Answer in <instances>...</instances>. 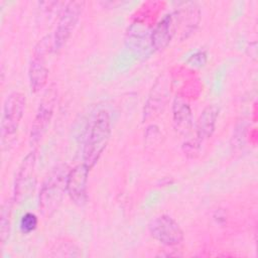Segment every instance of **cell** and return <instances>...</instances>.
Segmentation results:
<instances>
[{"mask_svg": "<svg viewBox=\"0 0 258 258\" xmlns=\"http://www.w3.org/2000/svg\"><path fill=\"white\" fill-rule=\"evenodd\" d=\"M111 132V117L108 111H99L92 122L83 149V163L90 169L94 167L106 149Z\"/></svg>", "mask_w": 258, "mask_h": 258, "instance_id": "6da1fadb", "label": "cell"}, {"mask_svg": "<svg viewBox=\"0 0 258 258\" xmlns=\"http://www.w3.org/2000/svg\"><path fill=\"white\" fill-rule=\"evenodd\" d=\"M68 172L66 165H58L43 182L39 192V208L43 216L50 217L59 208L67 192Z\"/></svg>", "mask_w": 258, "mask_h": 258, "instance_id": "7a4b0ae2", "label": "cell"}, {"mask_svg": "<svg viewBox=\"0 0 258 258\" xmlns=\"http://www.w3.org/2000/svg\"><path fill=\"white\" fill-rule=\"evenodd\" d=\"M26 98L21 92H12L5 100L1 117V143L2 146L10 145L18 131L24 115Z\"/></svg>", "mask_w": 258, "mask_h": 258, "instance_id": "3957f363", "label": "cell"}, {"mask_svg": "<svg viewBox=\"0 0 258 258\" xmlns=\"http://www.w3.org/2000/svg\"><path fill=\"white\" fill-rule=\"evenodd\" d=\"M53 49L54 40L53 36L50 34L43 36L34 46L28 71L30 88L33 93H37L42 90L47 83V59Z\"/></svg>", "mask_w": 258, "mask_h": 258, "instance_id": "277c9868", "label": "cell"}, {"mask_svg": "<svg viewBox=\"0 0 258 258\" xmlns=\"http://www.w3.org/2000/svg\"><path fill=\"white\" fill-rule=\"evenodd\" d=\"M56 95L57 93L54 85H51L46 93L43 95V98L39 104V107L31 124L29 135L31 145H37L46 133L53 116V111L56 103Z\"/></svg>", "mask_w": 258, "mask_h": 258, "instance_id": "5b68a950", "label": "cell"}, {"mask_svg": "<svg viewBox=\"0 0 258 258\" xmlns=\"http://www.w3.org/2000/svg\"><path fill=\"white\" fill-rule=\"evenodd\" d=\"M171 89V78L160 75L152 86L143 110V120L149 121L158 117L166 107Z\"/></svg>", "mask_w": 258, "mask_h": 258, "instance_id": "8992f818", "label": "cell"}, {"mask_svg": "<svg viewBox=\"0 0 258 258\" xmlns=\"http://www.w3.org/2000/svg\"><path fill=\"white\" fill-rule=\"evenodd\" d=\"M151 237L167 247H173L183 241V231L178 223L167 215L152 219L148 225Z\"/></svg>", "mask_w": 258, "mask_h": 258, "instance_id": "52a82bcc", "label": "cell"}, {"mask_svg": "<svg viewBox=\"0 0 258 258\" xmlns=\"http://www.w3.org/2000/svg\"><path fill=\"white\" fill-rule=\"evenodd\" d=\"M35 165L36 154L35 151L29 152L22 160L17 170L14 181V196L15 203H22L31 195L35 184Z\"/></svg>", "mask_w": 258, "mask_h": 258, "instance_id": "ba28073f", "label": "cell"}, {"mask_svg": "<svg viewBox=\"0 0 258 258\" xmlns=\"http://www.w3.org/2000/svg\"><path fill=\"white\" fill-rule=\"evenodd\" d=\"M84 5L83 1H71L64 6L53 35L54 50H59L71 37L80 19Z\"/></svg>", "mask_w": 258, "mask_h": 258, "instance_id": "9c48e42d", "label": "cell"}, {"mask_svg": "<svg viewBox=\"0 0 258 258\" xmlns=\"http://www.w3.org/2000/svg\"><path fill=\"white\" fill-rule=\"evenodd\" d=\"M172 17L175 36L182 41L197 29L201 20V10L196 3H187L172 12Z\"/></svg>", "mask_w": 258, "mask_h": 258, "instance_id": "30bf717a", "label": "cell"}, {"mask_svg": "<svg viewBox=\"0 0 258 258\" xmlns=\"http://www.w3.org/2000/svg\"><path fill=\"white\" fill-rule=\"evenodd\" d=\"M90 168L82 163L69 170L67 176V194L72 202L78 206H83L87 202L88 177Z\"/></svg>", "mask_w": 258, "mask_h": 258, "instance_id": "8fae6325", "label": "cell"}, {"mask_svg": "<svg viewBox=\"0 0 258 258\" xmlns=\"http://www.w3.org/2000/svg\"><path fill=\"white\" fill-rule=\"evenodd\" d=\"M174 36L175 29L172 13H168L152 29L150 35L151 47L153 50L161 51L168 46Z\"/></svg>", "mask_w": 258, "mask_h": 258, "instance_id": "7c38bea8", "label": "cell"}, {"mask_svg": "<svg viewBox=\"0 0 258 258\" xmlns=\"http://www.w3.org/2000/svg\"><path fill=\"white\" fill-rule=\"evenodd\" d=\"M172 124L180 135H186L192 127L191 109L185 99L176 95L172 104Z\"/></svg>", "mask_w": 258, "mask_h": 258, "instance_id": "4fadbf2b", "label": "cell"}, {"mask_svg": "<svg viewBox=\"0 0 258 258\" xmlns=\"http://www.w3.org/2000/svg\"><path fill=\"white\" fill-rule=\"evenodd\" d=\"M218 116L219 108L214 104L208 105L202 111L196 125V138L200 142L212 137L216 128Z\"/></svg>", "mask_w": 258, "mask_h": 258, "instance_id": "5bb4252c", "label": "cell"}, {"mask_svg": "<svg viewBox=\"0 0 258 258\" xmlns=\"http://www.w3.org/2000/svg\"><path fill=\"white\" fill-rule=\"evenodd\" d=\"M12 200H6L1 207V219H0V239L2 245H4L10 236L11 230V214H12Z\"/></svg>", "mask_w": 258, "mask_h": 258, "instance_id": "9a60e30c", "label": "cell"}, {"mask_svg": "<svg viewBox=\"0 0 258 258\" xmlns=\"http://www.w3.org/2000/svg\"><path fill=\"white\" fill-rule=\"evenodd\" d=\"M79 248L71 241L62 240L60 242H56L53 247L51 248V251L54 253L52 256H61V257H74V256H80Z\"/></svg>", "mask_w": 258, "mask_h": 258, "instance_id": "2e32d148", "label": "cell"}, {"mask_svg": "<svg viewBox=\"0 0 258 258\" xmlns=\"http://www.w3.org/2000/svg\"><path fill=\"white\" fill-rule=\"evenodd\" d=\"M161 141V133L159 131V128L156 125H150L146 129L145 133V145L146 149L150 150L153 149V147L157 146Z\"/></svg>", "mask_w": 258, "mask_h": 258, "instance_id": "e0dca14e", "label": "cell"}, {"mask_svg": "<svg viewBox=\"0 0 258 258\" xmlns=\"http://www.w3.org/2000/svg\"><path fill=\"white\" fill-rule=\"evenodd\" d=\"M37 223H38V220L34 214L26 213L21 217L19 227H20V230L22 233L29 234L36 229Z\"/></svg>", "mask_w": 258, "mask_h": 258, "instance_id": "ac0fdd59", "label": "cell"}, {"mask_svg": "<svg viewBox=\"0 0 258 258\" xmlns=\"http://www.w3.org/2000/svg\"><path fill=\"white\" fill-rule=\"evenodd\" d=\"M201 144L197 138L188 139L182 144V151L187 158H196L199 156L201 151Z\"/></svg>", "mask_w": 258, "mask_h": 258, "instance_id": "d6986e66", "label": "cell"}, {"mask_svg": "<svg viewBox=\"0 0 258 258\" xmlns=\"http://www.w3.org/2000/svg\"><path fill=\"white\" fill-rule=\"evenodd\" d=\"M207 60H208L207 53L203 50H199L194 54H191L187 58L186 62L192 68H202L207 63Z\"/></svg>", "mask_w": 258, "mask_h": 258, "instance_id": "ffe728a7", "label": "cell"}]
</instances>
